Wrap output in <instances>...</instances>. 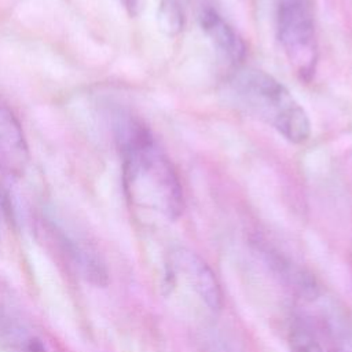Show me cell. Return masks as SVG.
Returning <instances> with one entry per match:
<instances>
[{"instance_id": "8992f818", "label": "cell", "mask_w": 352, "mask_h": 352, "mask_svg": "<svg viewBox=\"0 0 352 352\" xmlns=\"http://www.w3.org/2000/svg\"><path fill=\"white\" fill-rule=\"evenodd\" d=\"M199 25L216 50L234 66H239L246 55V45L235 29L212 7L199 14Z\"/></svg>"}, {"instance_id": "6da1fadb", "label": "cell", "mask_w": 352, "mask_h": 352, "mask_svg": "<svg viewBox=\"0 0 352 352\" xmlns=\"http://www.w3.org/2000/svg\"><path fill=\"white\" fill-rule=\"evenodd\" d=\"M116 139L122 157V180L128 197L170 220L177 219L184 206L182 184L150 129L133 117H122L116 124Z\"/></svg>"}, {"instance_id": "3957f363", "label": "cell", "mask_w": 352, "mask_h": 352, "mask_svg": "<svg viewBox=\"0 0 352 352\" xmlns=\"http://www.w3.org/2000/svg\"><path fill=\"white\" fill-rule=\"evenodd\" d=\"M278 37L294 73L309 81L318 63V40L308 0L278 1Z\"/></svg>"}, {"instance_id": "7a4b0ae2", "label": "cell", "mask_w": 352, "mask_h": 352, "mask_svg": "<svg viewBox=\"0 0 352 352\" xmlns=\"http://www.w3.org/2000/svg\"><path fill=\"white\" fill-rule=\"evenodd\" d=\"M232 102L249 116L265 122L287 142L301 144L311 136L307 111L274 76L258 69H236L227 81Z\"/></svg>"}, {"instance_id": "52a82bcc", "label": "cell", "mask_w": 352, "mask_h": 352, "mask_svg": "<svg viewBox=\"0 0 352 352\" xmlns=\"http://www.w3.org/2000/svg\"><path fill=\"white\" fill-rule=\"evenodd\" d=\"M0 342L7 352H47L43 342L10 315H0Z\"/></svg>"}, {"instance_id": "9c48e42d", "label": "cell", "mask_w": 352, "mask_h": 352, "mask_svg": "<svg viewBox=\"0 0 352 352\" xmlns=\"http://www.w3.org/2000/svg\"><path fill=\"white\" fill-rule=\"evenodd\" d=\"M290 352H323L316 337L302 324H294L289 333Z\"/></svg>"}, {"instance_id": "ba28073f", "label": "cell", "mask_w": 352, "mask_h": 352, "mask_svg": "<svg viewBox=\"0 0 352 352\" xmlns=\"http://www.w3.org/2000/svg\"><path fill=\"white\" fill-rule=\"evenodd\" d=\"M158 26L166 36H177L186 22L182 0H160L158 4Z\"/></svg>"}, {"instance_id": "277c9868", "label": "cell", "mask_w": 352, "mask_h": 352, "mask_svg": "<svg viewBox=\"0 0 352 352\" xmlns=\"http://www.w3.org/2000/svg\"><path fill=\"white\" fill-rule=\"evenodd\" d=\"M30 160L29 146L15 113L0 99V172L8 177L25 173Z\"/></svg>"}, {"instance_id": "30bf717a", "label": "cell", "mask_w": 352, "mask_h": 352, "mask_svg": "<svg viewBox=\"0 0 352 352\" xmlns=\"http://www.w3.org/2000/svg\"><path fill=\"white\" fill-rule=\"evenodd\" d=\"M129 15H136L138 12V0H120Z\"/></svg>"}, {"instance_id": "5b68a950", "label": "cell", "mask_w": 352, "mask_h": 352, "mask_svg": "<svg viewBox=\"0 0 352 352\" xmlns=\"http://www.w3.org/2000/svg\"><path fill=\"white\" fill-rule=\"evenodd\" d=\"M173 261L176 270L183 274L209 309L219 311L221 307V290L210 267L198 254L184 248L173 252Z\"/></svg>"}]
</instances>
